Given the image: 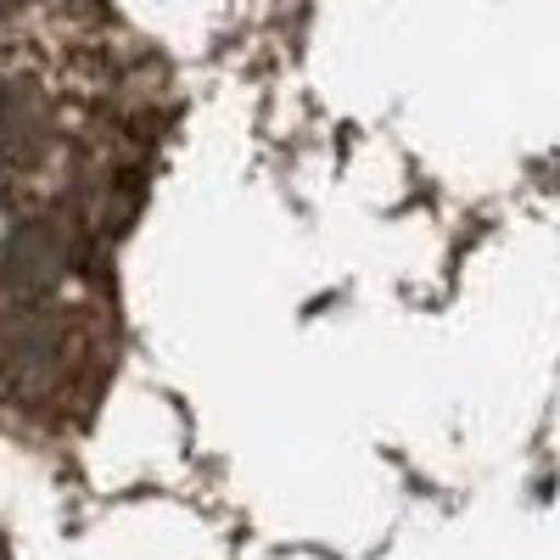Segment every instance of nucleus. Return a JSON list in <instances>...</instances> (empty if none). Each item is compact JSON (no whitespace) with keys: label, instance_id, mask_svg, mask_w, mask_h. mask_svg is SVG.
I'll list each match as a JSON object with an SVG mask.
<instances>
[{"label":"nucleus","instance_id":"obj_1","mask_svg":"<svg viewBox=\"0 0 560 560\" xmlns=\"http://www.w3.org/2000/svg\"><path fill=\"white\" fill-rule=\"evenodd\" d=\"M68 269V242H62V230L57 224H45V219H28L18 224L12 236H7V253H0V280L18 292V298H45L62 280Z\"/></svg>","mask_w":560,"mask_h":560},{"label":"nucleus","instance_id":"obj_2","mask_svg":"<svg viewBox=\"0 0 560 560\" xmlns=\"http://www.w3.org/2000/svg\"><path fill=\"white\" fill-rule=\"evenodd\" d=\"M51 147V113H45L34 84H0V163L7 168H34Z\"/></svg>","mask_w":560,"mask_h":560},{"label":"nucleus","instance_id":"obj_3","mask_svg":"<svg viewBox=\"0 0 560 560\" xmlns=\"http://www.w3.org/2000/svg\"><path fill=\"white\" fill-rule=\"evenodd\" d=\"M0 560H12V549H7V538H0Z\"/></svg>","mask_w":560,"mask_h":560}]
</instances>
